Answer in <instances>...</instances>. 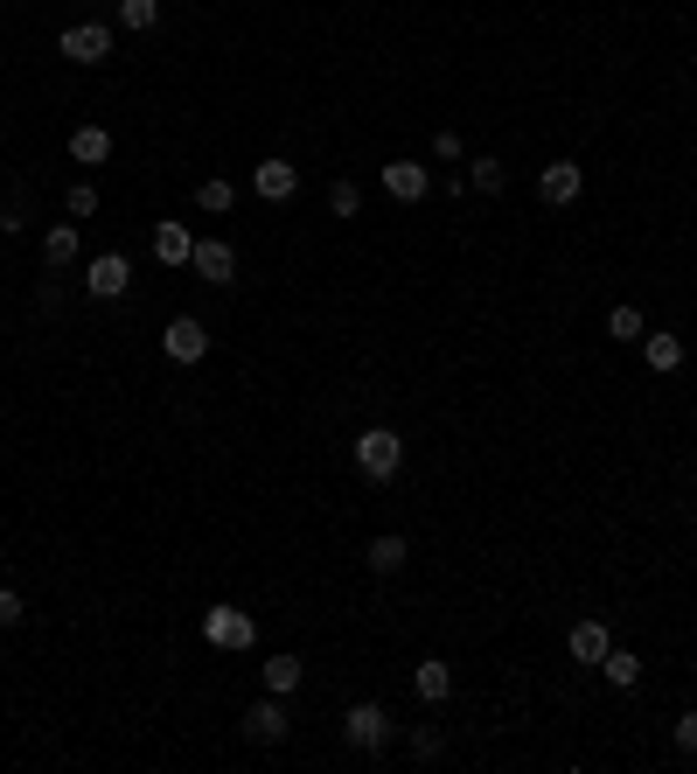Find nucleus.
Masks as SVG:
<instances>
[{
	"mask_svg": "<svg viewBox=\"0 0 697 774\" xmlns=\"http://www.w3.org/2000/svg\"><path fill=\"white\" fill-rule=\"evenodd\" d=\"M349 454H356V468H364V482H391L405 468V440H398L391 426H364L349 440Z\"/></svg>",
	"mask_w": 697,
	"mask_h": 774,
	"instance_id": "obj_1",
	"label": "nucleus"
},
{
	"mask_svg": "<svg viewBox=\"0 0 697 774\" xmlns=\"http://www.w3.org/2000/svg\"><path fill=\"white\" fill-rule=\"evenodd\" d=\"M342 733H349V746L356 754H384V746L398 740V726H391V712H384L377 698H364V705H349V718H342Z\"/></svg>",
	"mask_w": 697,
	"mask_h": 774,
	"instance_id": "obj_2",
	"label": "nucleus"
},
{
	"mask_svg": "<svg viewBox=\"0 0 697 774\" xmlns=\"http://www.w3.org/2000/svg\"><path fill=\"white\" fill-rule=\"evenodd\" d=\"M202 642H210V649H251L258 628H251V614H238L230 601H217L210 614H202Z\"/></svg>",
	"mask_w": 697,
	"mask_h": 774,
	"instance_id": "obj_3",
	"label": "nucleus"
},
{
	"mask_svg": "<svg viewBox=\"0 0 697 774\" xmlns=\"http://www.w3.org/2000/svg\"><path fill=\"white\" fill-rule=\"evenodd\" d=\"M126 287H133V258H126V251H98L84 266V294L91 300H119Z\"/></svg>",
	"mask_w": 697,
	"mask_h": 774,
	"instance_id": "obj_4",
	"label": "nucleus"
},
{
	"mask_svg": "<svg viewBox=\"0 0 697 774\" xmlns=\"http://www.w3.org/2000/svg\"><path fill=\"white\" fill-rule=\"evenodd\" d=\"M57 49H63L70 63H106L112 57V29H106V21H70Z\"/></svg>",
	"mask_w": 697,
	"mask_h": 774,
	"instance_id": "obj_5",
	"label": "nucleus"
},
{
	"mask_svg": "<svg viewBox=\"0 0 697 774\" xmlns=\"http://www.w3.org/2000/svg\"><path fill=\"white\" fill-rule=\"evenodd\" d=\"M161 349L175 356V364H202V356H210V328H202L196 315H175L161 328Z\"/></svg>",
	"mask_w": 697,
	"mask_h": 774,
	"instance_id": "obj_6",
	"label": "nucleus"
},
{
	"mask_svg": "<svg viewBox=\"0 0 697 774\" xmlns=\"http://www.w3.org/2000/svg\"><path fill=\"white\" fill-rule=\"evenodd\" d=\"M251 189L266 196V202H293V196H300V168L287 161V153H272V161L251 168Z\"/></svg>",
	"mask_w": 697,
	"mask_h": 774,
	"instance_id": "obj_7",
	"label": "nucleus"
},
{
	"mask_svg": "<svg viewBox=\"0 0 697 774\" xmlns=\"http://www.w3.org/2000/svg\"><path fill=\"white\" fill-rule=\"evenodd\" d=\"M287 726H293V718H287V698H272V691L245 712V740H258V746H279V740H287Z\"/></svg>",
	"mask_w": 697,
	"mask_h": 774,
	"instance_id": "obj_8",
	"label": "nucleus"
},
{
	"mask_svg": "<svg viewBox=\"0 0 697 774\" xmlns=\"http://www.w3.org/2000/svg\"><path fill=\"white\" fill-rule=\"evenodd\" d=\"M196 279H210V287H230V272H238V251H230V238H196Z\"/></svg>",
	"mask_w": 697,
	"mask_h": 774,
	"instance_id": "obj_9",
	"label": "nucleus"
},
{
	"mask_svg": "<svg viewBox=\"0 0 697 774\" xmlns=\"http://www.w3.org/2000/svg\"><path fill=\"white\" fill-rule=\"evenodd\" d=\"M579 189H586V168H579V161H551L545 175H537V196H545L551 210H565V202H579Z\"/></svg>",
	"mask_w": 697,
	"mask_h": 774,
	"instance_id": "obj_10",
	"label": "nucleus"
},
{
	"mask_svg": "<svg viewBox=\"0 0 697 774\" xmlns=\"http://www.w3.org/2000/svg\"><path fill=\"white\" fill-rule=\"evenodd\" d=\"M384 196L426 202V196H432V168H419V161H391V168H384Z\"/></svg>",
	"mask_w": 697,
	"mask_h": 774,
	"instance_id": "obj_11",
	"label": "nucleus"
},
{
	"mask_svg": "<svg viewBox=\"0 0 697 774\" xmlns=\"http://www.w3.org/2000/svg\"><path fill=\"white\" fill-rule=\"evenodd\" d=\"M405 558H411V545H405V537H398V530H384V537H370V552H364V565H370V573H377V579H398V573H405Z\"/></svg>",
	"mask_w": 697,
	"mask_h": 774,
	"instance_id": "obj_12",
	"label": "nucleus"
},
{
	"mask_svg": "<svg viewBox=\"0 0 697 774\" xmlns=\"http://www.w3.org/2000/svg\"><path fill=\"white\" fill-rule=\"evenodd\" d=\"M153 258H161V266H189L196 258V230L189 224H153Z\"/></svg>",
	"mask_w": 697,
	"mask_h": 774,
	"instance_id": "obj_13",
	"label": "nucleus"
},
{
	"mask_svg": "<svg viewBox=\"0 0 697 774\" xmlns=\"http://www.w3.org/2000/svg\"><path fill=\"white\" fill-rule=\"evenodd\" d=\"M411 691H419L426 705H447L454 698V663H440V656H426L419 669H411Z\"/></svg>",
	"mask_w": 697,
	"mask_h": 774,
	"instance_id": "obj_14",
	"label": "nucleus"
},
{
	"mask_svg": "<svg viewBox=\"0 0 697 774\" xmlns=\"http://www.w3.org/2000/svg\"><path fill=\"white\" fill-rule=\"evenodd\" d=\"M77 251H84L77 224H49V238H42V266H49V272H63V266H77Z\"/></svg>",
	"mask_w": 697,
	"mask_h": 774,
	"instance_id": "obj_15",
	"label": "nucleus"
},
{
	"mask_svg": "<svg viewBox=\"0 0 697 774\" xmlns=\"http://www.w3.org/2000/svg\"><path fill=\"white\" fill-rule=\"evenodd\" d=\"M70 161H77V168L112 161V133H106V126H77V133H70Z\"/></svg>",
	"mask_w": 697,
	"mask_h": 774,
	"instance_id": "obj_16",
	"label": "nucleus"
},
{
	"mask_svg": "<svg viewBox=\"0 0 697 774\" xmlns=\"http://www.w3.org/2000/svg\"><path fill=\"white\" fill-rule=\"evenodd\" d=\"M614 649V635H607V622H572V663H593L600 669V656Z\"/></svg>",
	"mask_w": 697,
	"mask_h": 774,
	"instance_id": "obj_17",
	"label": "nucleus"
},
{
	"mask_svg": "<svg viewBox=\"0 0 697 774\" xmlns=\"http://www.w3.org/2000/svg\"><path fill=\"white\" fill-rule=\"evenodd\" d=\"M641 356H649V370H684V335H641Z\"/></svg>",
	"mask_w": 697,
	"mask_h": 774,
	"instance_id": "obj_18",
	"label": "nucleus"
},
{
	"mask_svg": "<svg viewBox=\"0 0 697 774\" xmlns=\"http://www.w3.org/2000/svg\"><path fill=\"white\" fill-rule=\"evenodd\" d=\"M600 677H607L614 691H635V684H641V656H635V649H607V656H600Z\"/></svg>",
	"mask_w": 697,
	"mask_h": 774,
	"instance_id": "obj_19",
	"label": "nucleus"
},
{
	"mask_svg": "<svg viewBox=\"0 0 697 774\" xmlns=\"http://www.w3.org/2000/svg\"><path fill=\"white\" fill-rule=\"evenodd\" d=\"M300 677H307L300 656H266V691H272V698H293Z\"/></svg>",
	"mask_w": 697,
	"mask_h": 774,
	"instance_id": "obj_20",
	"label": "nucleus"
},
{
	"mask_svg": "<svg viewBox=\"0 0 697 774\" xmlns=\"http://www.w3.org/2000/svg\"><path fill=\"white\" fill-rule=\"evenodd\" d=\"M468 182H475L481 196H502V182H509V175H502V161H496V153H475V161H468Z\"/></svg>",
	"mask_w": 697,
	"mask_h": 774,
	"instance_id": "obj_21",
	"label": "nucleus"
},
{
	"mask_svg": "<svg viewBox=\"0 0 697 774\" xmlns=\"http://www.w3.org/2000/svg\"><path fill=\"white\" fill-rule=\"evenodd\" d=\"M607 335H614V343H641V335H649V321H641V307H614V315H607Z\"/></svg>",
	"mask_w": 697,
	"mask_h": 774,
	"instance_id": "obj_22",
	"label": "nucleus"
},
{
	"mask_svg": "<svg viewBox=\"0 0 697 774\" xmlns=\"http://www.w3.org/2000/svg\"><path fill=\"white\" fill-rule=\"evenodd\" d=\"M196 202H202V210H210V217H223V210H238V189H230L223 175H210V182L196 189Z\"/></svg>",
	"mask_w": 697,
	"mask_h": 774,
	"instance_id": "obj_23",
	"label": "nucleus"
},
{
	"mask_svg": "<svg viewBox=\"0 0 697 774\" xmlns=\"http://www.w3.org/2000/svg\"><path fill=\"white\" fill-rule=\"evenodd\" d=\"M119 21H126L133 36H147L153 21H161V0H119Z\"/></svg>",
	"mask_w": 697,
	"mask_h": 774,
	"instance_id": "obj_24",
	"label": "nucleus"
},
{
	"mask_svg": "<svg viewBox=\"0 0 697 774\" xmlns=\"http://www.w3.org/2000/svg\"><path fill=\"white\" fill-rule=\"evenodd\" d=\"M328 210L335 217H356V210H364V189H356V182H335L328 189Z\"/></svg>",
	"mask_w": 697,
	"mask_h": 774,
	"instance_id": "obj_25",
	"label": "nucleus"
},
{
	"mask_svg": "<svg viewBox=\"0 0 697 774\" xmlns=\"http://www.w3.org/2000/svg\"><path fill=\"white\" fill-rule=\"evenodd\" d=\"M411 754H419V761H440L447 754V733L440 726H419V733H411Z\"/></svg>",
	"mask_w": 697,
	"mask_h": 774,
	"instance_id": "obj_26",
	"label": "nucleus"
},
{
	"mask_svg": "<svg viewBox=\"0 0 697 774\" xmlns=\"http://www.w3.org/2000/svg\"><path fill=\"white\" fill-rule=\"evenodd\" d=\"M63 210H70V217H91V210H98V182H70Z\"/></svg>",
	"mask_w": 697,
	"mask_h": 774,
	"instance_id": "obj_27",
	"label": "nucleus"
},
{
	"mask_svg": "<svg viewBox=\"0 0 697 774\" xmlns=\"http://www.w3.org/2000/svg\"><path fill=\"white\" fill-rule=\"evenodd\" d=\"M0 628H21V593L0 586Z\"/></svg>",
	"mask_w": 697,
	"mask_h": 774,
	"instance_id": "obj_28",
	"label": "nucleus"
},
{
	"mask_svg": "<svg viewBox=\"0 0 697 774\" xmlns=\"http://www.w3.org/2000/svg\"><path fill=\"white\" fill-rule=\"evenodd\" d=\"M432 161H460V133H432Z\"/></svg>",
	"mask_w": 697,
	"mask_h": 774,
	"instance_id": "obj_29",
	"label": "nucleus"
},
{
	"mask_svg": "<svg viewBox=\"0 0 697 774\" xmlns=\"http://www.w3.org/2000/svg\"><path fill=\"white\" fill-rule=\"evenodd\" d=\"M677 746H684V754H697V712L677 718Z\"/></svg>",
	"mask_w": 697,
	"mask_h": 774,
	"instance_id": "obj_30",
	"label": "nucleus"
}]
</instances>
